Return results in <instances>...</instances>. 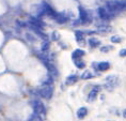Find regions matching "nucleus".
I'll use <instances>...</instances> for the list:
<instances>
[{
  "label": "nucleus",
  "mask_w": 126,
  "mask_h": 121,
  "mask_svg": "<svg viewBox=\"0 0 126 121\" xmlns=\"http://www.w3.org/2000/svg\"><path fill=\"white\" fill-rule=\"evenodd\" d=\"M109 12H118V11H124L126 10V1L124 0H115V1H109L107 3Z\"/></svg>",
  "instance_id": "obj_1"
},
{
  "label": "nucleus",
  "mask_w": 126,
  "mask_h": 121,
  "mask_svg": "<svg viewBox=\"0 0 126 121\" xmlns=\"http://www.w3.org/2000/svg\"><path fill=\"white\" fill-rule=\"evenodd\" d=\"M32 108H33V114H35L36 116L41 117L42 119H44V118L46 117V108L41 101H39V100L33 101Z\"/></svg>",
  "instance_id": "obj_2"
},
{
  "label": "nucleus",
  "mask_w": 126,
  "mask_h": 121,
  "mask_svg": "<svg viewBox=\"0 0 126 121\" xmlns=\"http://www.w3.org/2000/svg\"><path fill=\"white\" fill-rule=\"evenodd\" d=\"M36 93L44 99H50L53 93V88L51 86H43L42 88H40L39 90L36 91Z\"/></svg>",
  "instance_id": "obj_3"
},
{
  "label": "nucleus",
  "mask_w": 126,
  "mask_h": 121,
  "mask_svg": "<svg viewBox=\"0 0 126 121\" xmlns=\"http://www.w3.org/2000/svg\"><path fill=\"white\" fill-rule=\"evenodd\" d=\"M116 84H118V76L110 75V76H108V77L106 78V85H105V87L108 89V90H111V89H113V88L115 87Z\"/></svg>",
  "instance_id": "obj_4"
},
{
  "label": "nucleus",
  "mask_w": 126,
  "mask_h": 121,
  "mask_svg": "<svg viewBox=\"0 0 126 121\" xmlns=\"http://www.w3.org/2000/svg\"><path fill=\"white\" fill-rule=\"evenodd\" d=\"M99 86H95V87H93V89L90 91V93L89 95H88V101L89 102H93L94 100L96 99L97 97V93H98V91H99Z\"/></svg>",
  "instance_id": "obj_5"
},
{
  "label": "nucleus",
  "mask_w": 126,
  "mask_h": 121,
  "mask_svg": "<svg viewBox=\"0 0 126 121\" xmlns=\"http://www.w3.org/2000/svg\"><path fill=\"white\" fill-rule=\"evenodd\" d=\"M53 18L56 20L57 23H60V24H63V23H65V21L67 20V17L65 16L64 14H60V13H56L55 14V16H53Z\"/></svg>",
  "instance_id": "obj_6"
},
{
  "label": "nucleus",
  "mask_w": 126,
  "mask_h": 121,
  "mask_svg": "<svg viewBox=\"0 0 126 121\" xmlns=\"http://www.w3.org/2000/svg\"><path fill=\"white\" fill-rule=\"evenodd\" d=\"M87 114H88V109L86 107H80L79 109L77 110V117L79 118V119H83V118L87 116Z\"/></svg>",
  "instance_id": "obj_7"
},
{
  "label": "nucleus",
  "mask_w": 126,
  "mask_h": 121,
  "mask_svg": "<svg viewBox=\"0 0 126 121\" xmlns=\"http://www.w3.org/2000/svg\"><path fill=\"white\" fill-rule=\"evenodd\" d=\"M79 16H80L81 23H86L88 20V14H87L86 10H83L82 8H79Z\"/></svg>",
  "instance_id": "obj_8"
},
{
  "label": "nucleus",
  "mask_w": 126,
  "mask_h": 121,
  "mask_svg": "<svg viewBox=\"0 0 126 121\" xmlns=\"http://www.w3.org/2000/svg\"><path fill=\"white\" fill-rule=\"evenodd\" d=\"M97 68H98L99 71H107V70L110 68V64H109V62H107V61L99 62L98 64H97Z\"/></svg>",
  "instance_id": "obj_9"
},
{
  "label": "nucleus",
  "mask_w": 126,
  "mask_h": 121,
  "mask_svg": "<svg viewBox=\"0 0 126 121\" xmlns=\"http://www.w3.org/2000/svg\"><path fill=\"white\" fill-rule=\"evenodd\" d=\"M84 55V52L82 49H76V50H74L73 52V55H72V57H73V59H79L81 58Z\"/></svg>",
  "instance_id": "obj_10"
},
{
  "label": "nucleus",
  "mask_w": 126,
  "mask_h": 121,
  "mask_svg": "<svg viewBox=\"0 0 126 121\" xmlns=\"http://www.w3.org/2000/svg\"><path fill=\"white\" fill-rule=\"evenodd\" d=\"M98 14H99V17L103 18V20H108V18H109L108 11H106L105 9H103V8L98 9Z\"/></svg>",
  "instance_id": "obj_11"
},
{
  "label": "nucleus",
  "mask_w": 126,
  "mask_h": 121,
  "mask_svg": "<svg viewBox=\"0 0 126 121\" xmlns=\"http://www.w3.org/2000/svg\"><path fill=\"white\" fill-rule=\"evenodd\" d=\"M77 79H78V76L77 75H71V76H68V77L66 78V81H65V84L66 85H73L75 84V82L77 81Z\"/></svg>",
  "instance_id": "obj_12"
},
{
  "label": "nucleus",
  "mask_w": 126,
  "mask_h": 121,
  "mask_svg": "<svg viewBox=\"0 0 126 121\" xmlns=\"http://www.w3.org/2000/svg\"><path fill=\"white\" fill-rule=\"evenodd\" d=\"M94 76L93 73H91V71H84L82 74H81V79H89L92 78Z\"/></svg>",
  "instance_id": "obj_13"
},
{
  "label": "nucleus",
  "mask_w": 126,
  "mask_h": 121,
  "mask_svg": "<svg viewBox=\"0 0 126 121\" xmlns=\"http://www.w3.org/2000/svg\"><path fill=\"white\" fill-rule=\"evenodd\" d=\"M89 44L92 47H96V46H98L99 44H100V42L97 39H95V38H91V39L89 40Z\"/></svg>",
  "instance_id": "obj_14"
},
{
  "label": "nucleus",
  "mask_w": 126,
  "mask_h": 121,
  "mask_svg": "<svg viewBox=\"0 0 126 121\" xmlns=\"http://www.w3.org/2000/svg\"><path fill=\"white\" fill-rule=\"evenodd\" d=\"M75 36H76V40L78 42H81V41L83 40V33L81 32V31H77V32L75 33Z\"/></svg>",
  "instance_id": "obj_15"
},
{
  "label": "nucleus",
  "mask_w": 126,
  "mask_h": 121,
  "mask_svg": "<svg viewBox=\"0 0 126 121\" xmlns=\"http://www.w3.org/2000/svg\"><path fill=\"white\" fill-rule=\"evenodd\" d=\"M28 121H43V119L41 117H39V116H36L35 114H33L32 116L30 117V119L28 120Z\"/></svg>",
  "instance_id": "obj_16"
},
{
  "label": "nucleus",
  "mask_w": 126,
  "mask_h": 121,
  "mask_svg": "<svg viewBox=\"0 0 126 121\" xmlns=\"http://www.w3.org/2000/svg\"><path fill=\"white\" fill-rule=\"evenodd\" d=\"M75 65H76L78 69H82V68H84V62L81 61V60H76V62H75Z\"/></svg>",
  "instance_id": "obj_17"
},
{
  "label": "nucleus",
  "mask_w": 126,
  "mask_h": 121,
  "mask_svg": "<svg viewBox=\"0 0 126 121\" xmlns=\"http://www.w3.org/2000/svg\"><path fill=\"white\" fill-rule=\"evenodd\" d=\"M111 42L112 43H120L121 42V38L120 37H118V36H113V37H111Z\"/></svg>",
  "instance_id": "obj_18"
},
{
  "label": "nucleus",
  "mask_w": 126,
  "mask_h": 121,
  "mask_svg": "<svg viewBox=\"0 0 126 121\" xmlns=\"http://www.w3.org/2000/svg\"><path fill=\"white\" fill-rule=\"evenodd\" d=\"M49 48V45H48V42H44L42 44V52H46L47 49Z\"/></svg>",
  "instance_id": "obj_19"
},
{
  "label": "nucleus",
  "mask_w": 126,
  "mask_h": 121,
  "mask_svg": "<svg viewBox=\"0 0 126 121\" xmlns=\"http://www.w3.org/2000/svg\"><path fill=\"white\" fill-rule=\"evenodd\" d=\"M112 48H113L112 46H106V47H102L100 50H102V52H108L109 49H112Z\"/></svg>",
  "instance_id": "obj_20"
},
{
  "label": "nucleus",
  "mask_w": 126,
  "mask_h": 121,
  "mask_svg": "<svg viewBox=\"0 0 126 121\" xmlns=\"http://www.w3.org/2000/svg\"><path fill=\"white\" fill-rule=\"evenodd\" d=\"M120 56L125 57V56H126V49H122V50H120Z\"/></svg>",
  "instance_id": "obj_21"
},
{
  "label": "nucleus",
  "mask_w": 126,
  "mask_h": 121,
  "mask_svg": "<svg viewBox=\"0 0 126 121\" xmlns=\"http://www.w3.org/2000/svg\"><path fill=\"white\" fill-rule=\"evenodd\" d=\"M123 116H124V118H126V109L124 110V113H123Z\"/></svg>",
  "instance_id": "obj_22"
}]
</instances>
